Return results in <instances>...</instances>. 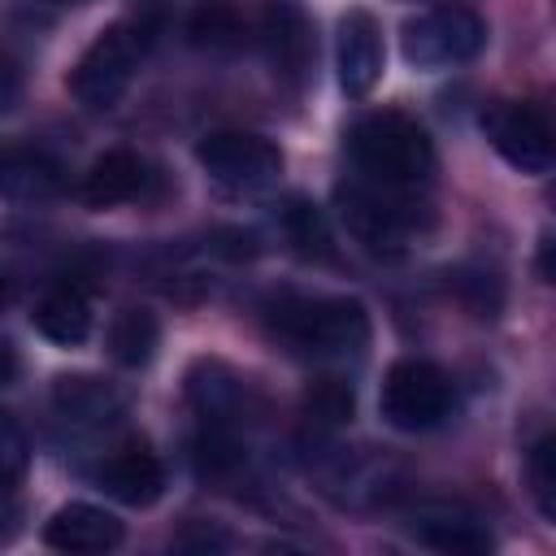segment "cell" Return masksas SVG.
Wrapping results in <instances>:
<instances>
[{
    "mask_svg": "<svg viewBox=\"0 0 556 556\" xmlns=\"http://www.w3.org/2000/svg\"><path fill=\"white\" fill-rule=\"evenodd\" d=\"M269 334L308 361H348L369 343V313L348 295H282L265 308Z\"/></svg>",
    "mask_w": 556,
    "mask_h": 556,
    "instance_id": "6da1fadb",
    "label": "cell"
},
{
    "mask_svg": "<svg viewBox=\"0 0 556 556\" xmlns=\"http://www.w3.org/2000/svg\"><path fill=\"white\" fill-rule=\"evenodd\" d=\"M334 204H339L348 235L356 243H365L369 252H382V256L408 252L430 230V204H421L408 187L378 182L365 174L352 182H339Z\"/></svg>",
    "mask_w": 556,
    "mask_h": 556,
    "instance_id": "7a4b0ae2",
    "label": "cell"
},
{
    "mask_svg": "<svg viewBox=\"0 0 556 556\" xmlns=\"http://www.w3.org/2000/svg\"><path fill=\"white\" fill-rule=\"evenodd\" d=\"M348 156L365 178L395 187H417L434 174V143L404 113H365L348 130Z\"/></svg>",
    "mask_w": 556,
    "mask_h": 556,
    "instance_id": "3957f363",
    "label": "cell"
},
{
    "mask_svg": "<svg viewBox=\"0 0 556 556\" xmlns=\"http://www.w3.org/2000/svg\"><path fill=\"white\" fill-rule=\"evenodd\" d=\"M152 30L135 26V22H117L109 30H100L87 52L78 56V65L70 70V91L83 109H113L122 100V91L130 87L139 61L148 56Z\"/></svg>",
    "mask_w": 556,
    "mask_h": 556,
    "instance_id": "277c9868",
    "label": "cell"
},
{
    "mask_svg": "<svg viewBox=\"0 0 556 556\" xmlns=\"http://www.w3.org/2000/svg\"><path fill=\"white\" fill-rule=\"evenodd\" d=\"M456 408V391H452V378L434 365V361H421V356H404L387 369L382 378V395H378V413L391 430H404V434H421V430H434L452 417Z\"/></svg>",
    "mask_w": 556,
    "mask_h": 556,
    "instance_id": "5b68a950",
    "label": "cell"
},
{
    "mask_svg": "<svg viewBox=\"0 0 556 556\" xmlns=\"http://www.w3.org/2000/svg\"><path fill=\"white\" fill-rule=\"evenodd\" d=\"M404 61L417 70H447V65H465L482 52L486 43V26L478 13L460 9V4H439L426 9L417 17L404 22Z\"/></svg>",
    "mask_w": 556,
    "mask_h": 556,
    "instance_id": "8992f818",
    "label": "cell"
},
{
    "mask_svg": "<svg viewBox=\"0 0 556 556\" xmlns=\"http://www.w3.org/2000/svg\"><path fill=\"white\" fill-rule=\"evenodd\" d=\"M195 161L226 191H261V187L278 182V174H282L278 143H269L265 135H252V130L204 135L195 148Z\"/></svg>",
    "mask_w": 556,
    "mask_h": 556,
    "instance_id": "52a82bcc",
    "label": "cell"
},
{
    "mask_svg": "<svg viewBox=\"0 0 556 556\" xmlns=\"http://www.w3.org/2000/svg\"><path fill=\"white\" fill-rule=\"evenodd\" d=\"M482 130L491 139V148L521 174H547L556 161V139H552V122L543 113V104L530 100H500L482 113Z\"/></svg>",
    "mask_w": 556,
    "mask_h": 556,
    "instance_id": "ba28073f",
    "label": "cell"
},
{
    "mask_svg": "<svg viewBox=\"0 0 556 556\" xmlns=\"http://www.w3.org/2000/svg\"><path fill=\"white\" fill-rule=\"evenodd\" d=\"M261 39L274 65V78L291 91H300L313 74V56H317V39H313V22L295 0H269L265 17H261Z\"/></svg>",
    "mask_w": 556,
    "mask_h": 556,
    "instance_id": "9c48e42d",
    "label": "cell"
},
{
    "mask_svg": "<svg viewBox=\"0 0 556 556\" xmlns=\"http://www.w3.org/2000/svg\"><path fill=\"white\" fill-rule=\"evenodd\" d=\"M382 78V26L369 9L339 17V83L348 96H369Z\"/></svg>",
    "mask_w": 556,
    "mask_h": 556,
    "instance_id": "30bf717a",
    "label": "cell"
},
{
    "mask_svg": "<svg viewBox=\"0 0 556 556\" xmlns=\"http://www.w3.org/2000/svg\"><path fill=\"white\" fill-rule=\"evenodd\" d=\"M408 534L434 552H447V556H482L491 552V530L486 521L465 508V504H426L413 513L408 521Z\"/></svg>",
    "mask_w": 556,
    "mask_h": 556,
    "instance_id": "8fae6325",
    "label": "cell"
},
{
    "mask_svg": "<svg viewBox=\"0 0 556 556\" xmlns=\"http://www.w3.org/2000/svg\"><path fill=\"white\" fill-rule=\"evenodd\" d=\"M122 534H126L122 521L109 508H96V504H65L43 526V543L56 547V552H70V556L113 552L122 543Z\"/></svg>",
    "mask_w": 556,
    "mask_h": 556,
    "instance_id": "7c38bea8",
    "label": "cell"
},
{
    "mask_svg": "<svg viewBox=\"0 0 556 556\" xmlns=\"http://www.w3.org/2000/svg\"><path fill=\"white\" fill-rule=\"evenodd\" d=\"M96 482H100L104 495H113L117 504L148 508V504H156L161 491H165V465H161L148 447L130 443V447H117V452L100 465Z\"/></svg>",
    "mask_w": 556,
    "mask_h": 556,
    "instance_id": "4fadbf2b",
    "label": "cell"
},
{
    "mask_svg": "<svg viewBox=\"0 0 556 556\" xmlns=\"http://www.w3.org/2000/svg\"><path fill=\"white\" fill-rule=\"evenodd\" d=\"M152 182V169L139 152L130 148H113L104 156L91 161V169L83 174V200L91 208H113V204H130L148 191Z\"/></svg>",
    "mask_w": 556,
    "mask_h": 556,
    "instance_id": "5bb4252c",
    "label": "cell"
},
{
    "mask_svg": "<svg viewBox=\"0 0 556 556\" xmlns=\"http://www.w3.org/2000/svg\"><path fill=\"white\" fill-rule=\"evenodd\" d=\"M61 187H65V169L52 152H43V148H4L0 152V195L39 204V200H52Z\"/></svg>",
    "mask_w": 556,
    "mask_h": 556,
    "instance_id": "9a60e30c",
    "label": "cell"
},
{
    "mask_svg": "<svg viewBox=\"0 0 556 556\" xmlns=\"http://www.w3.org/2000/svg\"><path fill=\"white\" fill-rule=\"evenodd\" d=\"M52 404H56V413H61L70 426H87V430H100V426H109V421L122 417V395H117L109 382L83 378V374L56 378Z\"/></svg>",
    "mask_w": 556,
    "mask_h": 556,
    "instance_id": "2e32d148",
    "label": "cell"
},
{
    "mask_svg": "<svg viewBox=\"0 0 556 556\" xmlns=\"http://www.w3.org/2000/svg\"><path fill=\"white\" fill-rule=\"evenodd\" d=\"M35 330L61 348H74L91 334V300L83 287L61 282L52 291H43V300L35 304Z\"/></svg>",
    "mask_w": 556,
    "mask_h": 556,
    "instance_id": "e0dca14e",
    "label": "cell"
},
{
    "mask_svg": "<svg viewBox=\"0 0 556 556\" xmlns=\"http://www.w3.org/2000/svg\"><path fill=\"white\" fill-rule=\"evenodd\" d=\"M187 395L195 404V413L213 426H235V417L243 413L248 404V387L217 361H200L187 378Z\"/></svg>",
    "mask_w": 556,
    "mask_h": 556,
    "instance_id": "ac0fdd59",
    "label": "cell"
},
{
    "mask_svg": "<svg viewBox=\"0 0 556 556\" xmlns=\"http://www.w3.org/2000/svg\"><path fill=\"white\" fill-rule=\"evenodd\" d=\"M156 343H161V321L148 308H122L113 317V326H109V356L122 369L148 365L156 356Z\"/></svg>",
    "mask_w": 556,
    "mask_h": 556,
    "instance_id": "d6986e66",
    "label": "cell"
},
{
    "mask_svg": "<svg viewBox=\"0 0 556 556\" xmlns=\"http://www.w3.org/2000/svg\"><path fill=\"white\" fill-rule=\"evenodd\" d=\"M187 35H191V43L213 48V52L243 48V39H248V13L235 0H204V4L191 9Z\"/></svg>",
    "mask_w": 556,
    "mask_h": 556,
    "instance_id": "ffe728a7",
    "label": "cell"
},
{
    "mask_svg": "<svg viewBox=\"0 0 556 556\" xmlns=\"http://www.w3.org/2000/svg\"><path fill=\"white\" fill-rule=\"evenodd\" d=\"M526 482H530V495L539 504V513L547 521H556V439L543 434L530 456H526Z\"/></svg>",
    "mask_w": 556,
    "mask_h": 556,
    "instance_id": "44dd1931",
    "label": "cell"
},
{
    "mask_svg": "<svg viewBox=\"0 0 556 556\" xmlns=\"http://www.w3.org/2000/svg\"><path fill=\"white\" fill-rule=\"evenodd\" d=\"M304 413L313 426H343L352 421V387L339 378H317L304 395Z\"/></svg>",
    "mask_w": 556,
    "mask_h": 556,
    "instance_id": "7402d4cb",
    "label": "cell"
},
{
    "mask_svg": "<svg viewBox=\"0 0 556 556\" xmlns=\"http://www.w3.org/2000/svg\"><path fill=\"white\" fill-rule=\"evenodd\" d=\"M282 226H287V239L295 243V252L304 256H330V235L321 226V213L304 200H291L287 213H282Z\"/></svg>",
    "mask_w": 556,
    "mask_h": 556,
    "instance_id": "603a6c76",
    "label": "cell"
},
{
    "mask_svg": "<svg viewBox=\"0 0 556 556\" xmlns=\"http://www.w3.org/2000/svg\"><path fill=\"white\" fill-rule=\"evenodd\" d=\"M26 465H30V443L22 426L9 413H0V486H13L26 473Z\"/></svg>",
    "mask_w": 556,
    "mask_h": 556,
    "instance_id": "cb8c5ba5",
    "label": "cell"
},
{
    "mask_svg": "<svg viewBox=\"0 0 556 556\" xmlns=\"http://www.w3.org/2000/svg\"><path fill=\"white\" fill-rule=\"evenodd\" d=\"M178 547L182 552H213V547H230V539L213 526H191L187 534H178Z\"/></svg>",
    "mask_w": 556,
    "mask_h": 556,
    "instance_id": "d4e9b609",
    "label": "cell"
},
{
    "mask_svg": "<svg viewBox=\"0 0 556 556\" xmlns=\"http://www.w3.org/2000/svg\"><path fill=\"white\" fill-rule=\"evenodd\" d=\"M17 378V352L9 339H0V387H9Z\"/></svg>",
    "mask_w": 556,
    "mask_h": 556,
    "instance_id": "484cf974",
    "label": "cell"
},
{
    "mask_svg": "<svg viewBox=\"0 0 556 556\" xmlns=\"http://www.w3.org/2000/svg\"><path fill=\"white\" fill-rule=\"evenodd\" d=\"M13 96H17V78H13V70H9V61L0 56V113L13 104Z\"/></svg>",
    "mask_w": 556,
    "mask_h": 556,
    "instance_id": "4316f807",
    "label": "cell"
},
{
    "mask_svg": "<svg viewBox=\"0 0 556 556\" xmlns=\"http://www.w3.org/2000/svg\"><path fill=\"white\" fill-rule=\"evenodd\" d=\"M539 274H543V282H552V239H543V248H539Z\"/></svg>",
    "mask_w": 556,
    "mask_h": 556,
    "instance_id": "83f0119b",
    "label": "cell"
},
{
    "mask_svg": "<svg viewBox=\"0 0 556 556\" xmlns=\"http://www.w3.org/2000/svg\"><path fill=\"white\" fill-rule=\"evenodd\" d=\"M4 304H9V278L0 274V308H4Z\"/></svg>",
    "mask_w": 556,
    "mask_h": 556,
    "instance_id": "f1b7e54d",
    "label": "cell"
},
{
    "mask_svg": "<svg viewBox=\"0 0 556 556\" xmlns=\"http://www.w3.org/2000/svg\"><path fill=\"white\" fill-rule=\"evenodd\" d=\"M43 4H87V0H43Z\"/></svg>",
    "mask_w": 556,
    "mask_h": 556,
    "instance_id": "f546056e",
    "label": "cell"
}]
</instances>
